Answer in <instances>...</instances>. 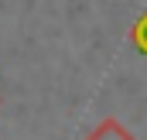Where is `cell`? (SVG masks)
I'll return each mask as SVG.
<instances>
[{
    "instance_id": "cell-1",
    "label": "cell",
    "mask_w": 147,
    "mask_h": 140,
    "mask_svg": "<svg viewBox=\"0 0 147 140\" xmlns=\"http://www.w3.org/2000/svg\"><path fill=\"white\" fill-rule=\"evenodd\" d=\"M89 140H134V133H130L123 123H116V120H103V123L89 133Z\"/></svg>"
},
{
    "instance_id": "cell-2",
    "label": "cell",
    "mask_w": 147,
    "mask_h": 140,
    "mask_svg": "<svg viewBox=\"0 0 147 140\" xmlns=\"http://www.w3.org/2000/svg\"><path fill=\"white\" fill-rule=\"evenodd\" d=\"M130 38H134V44H137V48H140V51L147 55V14L140 17V21H137V28L130 31Z\"/></svg>"
}]
</instances>
